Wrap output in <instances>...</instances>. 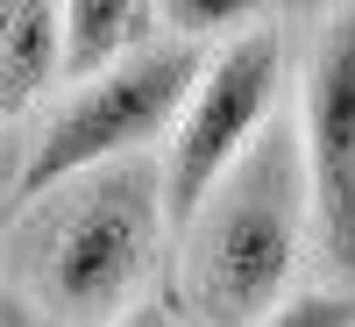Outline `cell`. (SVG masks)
I'll return each mask as SVG.
<instances>
[{"mask_svg":"<svg viewBox=\"0 0 355 327\" xmlns=\"http://www.w3.org/2000/svg\"><path fill=\"white\" fill-rule=\"evenodd\" d=\"M164 242H178L164 199V150L71 178L36 206V242H28L36 313L50 327H114L135 299H150Z\"/></svg>","mask_w":355,"mask_h":327,"instance_id":"1","label":"cell"},{"mask_svg":"<svg viewBox=\"0 0 355 327\" xmlns=\"http://www.w3.org/2000/svg\"><path fill=\"white\" fill-rule=\"evenodd\" d=\"M313 235V185L299 121L277 114L263 142L227 171V185L199 206V221L178 235L185 249V292L206 327H263L299 278Z\"/></svg>","mask_w":355,"mask_h":327,"instance_id":"2","label":"cell"},{"mask_svg":"<svg viewBox=\"0 0 355 327\" xmlns=\"http://www.w3.org/2000/svg\"><path fill=\"white\" fill-rule=\"evenodd\" d=\"M199 72H206V50L164 28L150 50H135L107 78L71 85L50 107V121L36 128V142H28V157L15 171V206H43L71 178L107 171L121 157H157V142H171Z\"/></svg>","mask_w":355,"mask_h":327,"instance_id":"3","label":"cell"},{"mask_svg":"<svg viewBox=\"0 0 355 327\" xmlns=\"http://www.w3.org/2000/svg\"><path fill=\"white\" fill-rule=\"evenodd\" d=\"M284 85H291V57H284L277 22H256L234 43L206 50V72L192 85L185 114H178L171 142H164L171 235H185L199 221V206L227 185V171L263 142V128L284 114Z\"/></svg>","mask_w":355,"mask_h":327,"instance_id":"4","label":"cell"},{"mask_svg":"<svg viewBox=\"0 0 355 327\" xmlns=\"http://www.w3.org/2000/svg\"><path fill=\"white\" fill-rule=\"evenodd\" d=\"M291 121H299V150H306L320 256L341 285H355V8L313 28Z\"/></svg>","mask_w":355,"mask_h":327,"instance_id":"5","label":"cell"},{"mask_svg":"<svg viewBox=\"0 0 355 327\" xmlns=\"http://www.w3.org/2000/svg\"><path fill=\"white\" fill-rule=\"evenodd\" d=\"M164 36V8L142 0H71L64 8V78H107L114 65H128L135 50H150Z\"/></svg>","mask_w":355,"mask_h":327,"instance_id":"6","label":"cell"},{"mask_svg":"<svg viewBox=\"0 0 355 327\" xmlns=\"http://www.w3.org/2000/svg\"><path fill=\"white\" fill-rule=\"evenodd\" d=\"M0 114L50 93V78H64V8H0Z\"/></svg>","mask_w":355,"mask_h":327,"instance_id":"7","label":"cell"},{"mask_svg":"<svg viewBox=\"0 0 355 327\" xmlns=\"http://www.w3.org/2000/svg\"><path fill=\"white\" fill-rule=\"evenodd\" d=\"M114 327H192L185 320V306H178V299H164V292H150V299H135L121 320H114Z\"/></svg>","mask_w":355,"mask_h":327,"instance_id":"8","label":"cell"},{"mask_svg":"<svg viewBox=\"0 0 355 327\" xmlns=\"http://www.w3.org/2000/svg\"><path fill=\"white\" fill-rule=\"evenodd\" d=\"M0 327H50L36 306H21V299H8V306H0Z\"/></svg>","mask_w":355,"mask_h":327,"instance_id":"9","label":"cell"},{"mask_svg":"<svg viewBox=\"0 0 355 327\" xmlns=\"http://www.w3.org/2000/svg\"><path fill=\"white\" fill-rule=\"evenodd\" d=\"M0 78H8V65H0Z\"/></svg>","mask_w":355,"mask_h":327,"instance_id":"10","label":"cell"},{"mask_svg":"<svg viewBox=\"0 0 355 327\" xmlns=\"http://www.w3.org/2000/svg\"><path fill=\"white\" fill-rule=\"evenodd\" d=\"M0 306H8V299H0Z\"/></svg>","mask_w":355,"mask_h":327,"instance_id":"11","label":"cell"}]
</instances>
